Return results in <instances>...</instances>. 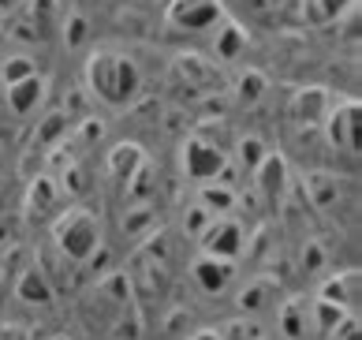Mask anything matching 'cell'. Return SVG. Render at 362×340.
I'll return each mask as SVG.
<instances>
[{
    "label": "cell",
    "instance_id": "5b68a950",
    "mask_svg": "<svg viewBox=\"0 0 362 340\" xmlns=\"http://www.w3.org/2000/svg\"><path fill=\"white\" fill-rule=\"evenodd\" d=\"M221 19L217 0H172V23H180L183 30H206Z\"/></svg>",
    "mask_w": 362,
    "mask_h": 340
},
{
    "label": "cell",
    "instance_id": "8992f818",
    "mask_svg": "<svg viewBox=\"0 0 362 340\" xmlns=\"http://www.w3.org/2000/svg\"><path fill=\"white\" fill-rule=\"evenodd\" d=\"M4 94H8V105H11V113H16V116H30L34 108L45 101V79L34 72V75L19 79V83H11Z\"/></svg>",
    "mask_w": 362,
    "mask_h": 340
},
{
    "label": "cell",
    "instance_id": "3957f363",
    "mask_svg": "<svg viewBox=\"0 0 362 340\" xmlns=\"http://www.w3.org/2000/svg\"><path fill=\"white\" fill-rule=\"evenodd\" d=\"M329 128V142L340 149V154H358V105L344 101L337 113L325 120Z\"/></svg>",
    "mask_w": 362,
    "mask_h": 340
},
{
    "label": "cell",
    "instance_id": "52a82bcc",
    "mask_svg": "<svg viewBox=\"0 0 362 340\" xmlns=\"http://www.w3.org/2000/svg\"><path fill=\"white\" fill-rule=\"evenodd\" d=\"M321 299H329V303H337L344 310V314H351L358 307V269H340L332 280H325Z\"/></svg>",
    "mask_w": 362,
    "mask_h": 340
},
{
    "label": "cell",
    "instance_id": "277c9868",
    "mask_svg": "<svg viewBox=\"0 0 362 340\" xmlns=\"http://www.w3.org/2000/svg\"><path fill=\"white\" fill-rule=\"evenodd\" d=\"M221 169H224V154L217 146H209L202 139H191L183 146V172L191 180H213Z\"/></svg>",
    "mask_w": 362,
    "mask_h": 340
},
{
    "label": "cell",
    "instance_id": "30bf717a",
    "mask_svg": "<svg viewBox=\"0 0 362 340\" xmlns=\"http://www.w3.org/2000/svg\"><path fill=\"white\" fill-rule=\"evenodd\" d=\"M191 340H224V336H221V333H213V329H198Z\"/></svg>",
    "mask_w": 362,
    "mask_h": 340
},
{
    "label": "cell",
    "instance_id": "8fae6325",
    "mask_svg": "<svg viewBox=\"0 0 362 340\" xmlns=\"http://www.w3.org/2000/svg\"><path fill=\"white\" fill-rule=\"evenodd\" d=\"M16 4H19V0H0V11H11Z\"/></svg>",
    "mask_w": 362,
    "mask_h": 340
},
{
    "label": "cell",
    "instance_id": "6da1fadb",
    "mask_svg": "<svg viewBox=\"0 0 362 340\" xmlns=\"http://www.w3.org/2000/svg\"><path fill=\"white\" fill-rule=\"evenodd\" d=\"M86 83L109 105H127L139 94V67L116 52H98L86 60Z\"/></svg>",
    "mask_w": 362,
    "mask_h": 340
},
{
    "label": "cell",
    "instance_id": "9c48e42d",
    "mask_svg": "<svg viewBox=\"0 0 362 340\" xmlns=\"http://www.w3.org/2000/svg\"><path fill=\"white\" fill-rule=\"evenodd\" d=\"M0 340H26V333L16 325H0Z\"/></svg>",
    "mask_w": 362,
    "mask_h": 340
},
{
    "label": "cell",
    "instance_id": "7a4b0ae2",
    "mask_svg": "<svg viewBox=\"0 0 362 340\" xmlns=\"http://www.w3.org/2000/svg\"><path fill=\"white\" fill-rule=\"evenodd\" d=\"M52 236H57V247L71 258V262H86V258L98 251V225H93V217L86 210H68L57 221V228H52Z\"/></svg>",
    "mask_w": 362,
    "mask_h": 340
},
{
    "label": "cell",
    "instance_id": "ba28073f",
    "mask_svg": "<svg viewBox=\"0 0 362 340\" xmlns=\"http://www.w3.org/2000/svg\"><path fill=\"white\" fill-rule=\"evenodd\" d=\"M194 277L202 284L206 292H224L228 284H232V262H224V258H206V262L194 266Z\"/></svg>",
    "mask_w": 362,
    "mask_h": 340
}]
</instances>
